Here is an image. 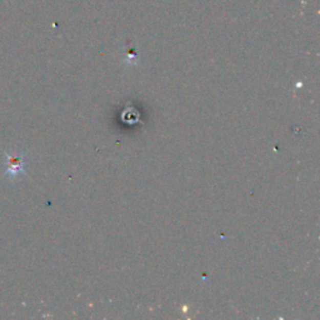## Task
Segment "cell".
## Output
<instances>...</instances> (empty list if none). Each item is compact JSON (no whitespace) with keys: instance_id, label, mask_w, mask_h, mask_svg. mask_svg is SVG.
Wrapping results in <instances>:
<instances>
[{"instance_id":"cell-1","label":"cell","mask_w":320,"mask_h":320,"mask_svg":"<svg viewBox=\"0 0 320 320\" xmlns=\"http://www.w3.org/2000/svg\"><path fill=\"white\" fill-rule=\"evenodd\" d=\"M28 168V160L20 150H7L4 159V175L10 179H16L25 174Z\"/></svg>"}]
</instances>
